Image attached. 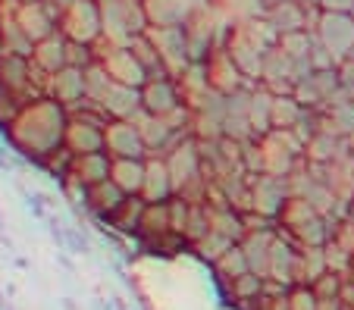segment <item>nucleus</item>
I'll use <instances>...</instances> for the list:
<instances>
[{"instance_id":"f257e3e1","label":"nucleus","mask_w":354,"mask_h":310,"mask_svg":"<svg viewBox=\"0 0 354 310\" xmlns=\"http://www.w3.org/2000/svg\"><path fill=\"white\" fill-rule=\"evenodd\" d=\"M66 126H69V110L60 101H54V97H35L7 126V135L16 151L44 163L47 157L57 154L66 144Z\"/></svg>"},{"instance_id":"f03ea898","label":"nucleus","mask_w":354,"mask_h":310,"mask_svg":"<svg viewBox=\"0 0 354 310\" xmlns=\"http://www.w3.org/2000/svg\"><path fill=\"white\" fill-rule=\"evenodd\" d=\"M100 16L107 44H132L147 32L145 0H100Z\"/></svg>"},{"instance_id":"7ed1b4c3","label":"nucleus","mask_w":354,"mask_h":310,"mask_svg":"<svg viewBox=\"0 0 354 310\" xmlns=\"http://www.w3.org/2000/svg\"><path fill=\"white\" fill-rule=\"evenodd\" d=\"M60 32L79 44H100L104 41L100 0H69L60 10Z\"/></svg>"},{"instance_id":"20e7f679","label":"nucleus","mask_w":354,"mask_h":310,"mask_svg":"<svg viewBox=\"0 0 354 310\" xmlns=\"http://www.w3.org/2000/svg\"><path fill=\"white\" fill-rule=\"evenodd\" d=\"M314 35L323 48L335 57V63L354 57V13H345V10H320L314 22Z\"/></svg>"},{"instance_id":"39448f33","label":"nucleus","mask_w":354,"mask_h":310,"mask_svg":"<svg viewBox=\"0 0 354 310\" xmlns=\"http://www.w3.org/2000/svg\"><path fill=\"white\" fill-rule=\"evenodd\" d=\"M288 197H292L288 175H273V173L251 175V213L267 216V220H279Z\"/></svg>"},{"instance_id":"423d86ee","label":"nucleus","mask_w":354,"mask_h":310,"mask_svg":"<svg viewBox=\"0 0 354 310\" xmlns=\"http://www.w3.org/2000/svg\"><path fill=\"white\" fill-rule=\"evenodd\" d=\"M97 60L100 66L107 69V75L120 85H132V88H141L147 81V72L141 69L138 57L132 54L129 44H107V50H97Z\"/></svg>"},{"instance_id":"0eeeda50","label":"nucleus","mask_w":354,"mask_h":310,"mask_svg":"<svg viewBox=\"0 0 354 310\" xmlns=\"http://www.w3.org/2000/svg\"><path fill=\"white\" fill-rule=\"evenodd\" d=\"M257 85L270 88L273 95H292L298 85V72H295V60L286 54L282 44H273L263 57V69H261V81Z\"/></svg>"},{"instance_id":"6e6552de","label":"nucleus","mask_w":354,"mask_h":310,"mask_svg":"<svg viewBox=\"0 0 354 310\" xmlns=\"http://www.w3.org/2000/svg\"><path fill=\"white\" fill-rule=\"evenodd\" d=\"M16 19L26 28V35L38 44L41 38L54 35L60 28V7H54L50 0H22L16 10Z\"/></svg>"},{"instance_id":"1a4fd4ad","label":"nucleus","mask_w":354,"mask_h":310,"mask_svg":"<svg viewBox=\"0 0 354 310\" xmlns=\"http://www.w3.org/2000/svg\"><path fill=\"white\" fill-rule=\"evenodd\" d=\"M179 107H185L179 91V81L173 75L167 79H147L141 85V110L151 116H173Z\"/></svg>"},{"instance_id":"9d476101","label":"nucleus","mask_w":354,"mask_h":310,"mask_svg":"<svg viewBox=\"0 0 354 310\" xmlns=\"http://www.w3.org/2000/svg\"><path fill=\"white\" fill-rule=\"evenodd\" d=\"M145 35L154 41V48L160 50V57H163V63H167V69L173 72V79L188 66V63H192L185 26H176V28H147Z\"/></svg>"},{"instance_id":"9b49d317","label":"nucleus","mask_w":354,"mask_h":310,"mask_svg":"<svg viewBox=\"0 0 354 310\" xmlns=\"http://www.w3.org/2000/svg\"><path fill=\"white\" fill-rule=\"evenodd\" d=\"M201 7H207L204 0H145L147 28H176L188 26Z\"/></svg>"},{"instance_id":"f8f14e48","label":"nucleus","mask_w":354,"mask_h":310,"mask_svg":"<svg viewBox=\"0 0 354 310\" xmlns=\"http://www.w3.org/2000/svg\"><path fill=\"white\" fill-rule=\"evenodd\" d=\"M32 57H19V54H3L0 57V81L10 95L22 97V101H35L38 91L32 85Z\"/></svg>"},{"instance_id":"ddd939ff","label":"nucleus","mask_w":354,"mask_h":310,"mask_svg":"<svg viewBox=\"0 0 354 310\" xmlns=\"http://www.w3.org/2000/svg\"><path fill=\"white\" fill-rule=\"evenodd\" d=\"M204 63H207L210 85H214L216 91H223V95H232V91H239V88L251 85V81L245 79V72L239 69V63L232 60V54L226 50V44L214 48V54H210Z\"/></svg>"},{"instance_id":"4468645a","label":"nucleus","mask_w":354,"mask_h":310,"mask_svg":"<svg viewBox=\"0 0 354 310\" xmlns=\"http://www.w3.org/2000/svg\"><path fill=\"white\" fill-rule=\"evenodd\" d=\"M110 169H113V157L107 151H97V154H79L73 157L66 173L69 185H79V188H91V185L110 179Z\"/></svg>"},{"instance_id":"2eb2a0df","label":"nucleus","mask_w":354,"mask_h":310,"mask_svg":"<svg viewBox=\"0 0 354 310\" xmlns=\"http://www.w3.org/2000/svg\"><path fill=\"white\" fill-rule=\"evenodd\" d=\"M107 154L110 157H147L145 138L135 119H110L107 126Z\"/></svg>"},{"instance_id":"dca6fc26","label":"nucleus","mask_w":354,"mask_h":310,"mask_svg":"<svg viewBox=\"0 0 354 310\" xmlns=\"http://www.w3.org/2000/svg\"><path fill=\"white\" fill-rule=\"evenodd\" d=\"M47 97L60 101L66 110L79 107V104L88 97L85 69H79V66H63L60 72H54V75H50V91H47Z\"/></svg>"},{"instance_id":"f3484780","label":"nucleus","mask_w":354,"mask_h":310,"mask_svg":"<svg viewBox=\"0 0 354 310\" xmlns=\"http://www.w3.org/2000/svg\"><path fill=\"white\" fill-rule=\"evenodd\" d=\"M97 104L107 110L110 119H135V116L141 113V88L110 81L104 97H100Z\"/></svg>"},{"instance_id":"a211bd4d","label":"nucleus","mask_w":354,"mask_h":310,"mask_svg":"<svg viewBox=\"0 0 354 310\" xmlns=\"http://www.w3.org/2000/svg\"><path fill=\"white\" fill-rule=\"evenodd\" d=\"M173 195H176V185H173V173L167 166V157H147L141 197L147 204H157V201H169Z\"/></svg>"},{"instance_id":"6ab92c4d","label":"nucleus","mask_w":354,"mask_h":310,"mask_svg":"<svg viewBox=\"0 0 354 310\" xmlns=\"http://www.w3.org/2000/svg\"><path fill=\"white\" fill-rule=\"evenodd\" d=\"M66 48H69V38L57 28L54 35H47V38H41L38 44H35L32 50V63L38 69H44V72H60L63 66H69V57H66Z\"/></svg>"},{"instance_id":"aec40b11","label":"nucleus","mask_w":354,"mask_h":310,"mask_svg":"<svg viewBox=\"0 0 354 310\" xmlns=\"http://www.w3.org/2000/svg\"><path fill=\"white\" fill-rule=\"evenodd\" d=\"M82 197H85V207L88 210H94L97 216L110 220V216L120 210V204L126 201L129 195L113 182V179H104V182L91 185V188H82Z\"/></svg>"},{"instance_id":"412c9836","label":"nucleus","mask_w":354,"mask_h":310,"mask_svg":"<svg viewBox=\"0 0 354 310\" xmlns=\"http://www.w3.org/2000/svg\"><path fill=\"white\" fill-rule=\"evenodd\" d=\"M145 169H147V157H113L110 179L126 195H141V188H145Z\"/></svg>"},{"instance_id":"4be33fe9","label":"nucleus","mask_w":354,"mask_h":310,"mask_svg":"<svg viewBox=\"0 0 354 310\" xmlns=\"http://www.w3.org/2000/svg\"><path fill=\"white\" fill-rule=\"evenodd\" d=\"M273 91L263 85L251 88V128H254V135L263 138L273 128Z\"/></svg>"},{"instance_id":"5701e85b","label":"nucleus","mask_w":354,"mask_h":310,"mask_svg":"<svg viewBox=\"0 0 354 310\" xmlns=\"http://www.w3.org/2000/svg\"><path fill=\"white\" fill-rule=\"evenodd\" d=\"M129 48H132V54L138 57V63H141V69L147 72V79H167V75H173L167 69V63H163L160 50L154 48V41L147 38V35H138Z\"/></svg>"},{"instance_id":"b1692460","label":"nucleus","mask_w":354,"mask_h":310,"mask_svg":"<svg viewBox=\"0 0 354 310\" xmlns=\"http://www.w3.org/2000/svg\"><path fill=\"white\" fill-rule=\"evenodd\" d=\"M304 113H308V107H304L295 95H276L273 97V128L292 132V128L304 119Z\"/></svg>"},{"instance_id":"393cba45","label":"nucleus","mask_w":354,"mask_h":310,"mask_svg":"<svg viewBox=\"0 0 354 310\" xmlns=\"http://www.w3.org/2000/svg\"><path fill=\"white\" fill-rule=\"evenodd\" d=\"M145 207H147V201H145L141 195H129L126 201L120 204V210L110 216V223H113L116 229H122V232H132V235H138L141 216H145Z\"/></svg>"},{"instance_id":"a878e982","label":"nucleus","mask_w":354,"mask_h":310,"mask_svg":"<svg viewBox=\"0 0 354 310\" xmlns=\"http://www.w3.org/2000/svg\"><path fill=\"white\" fill-rule=\"evenodd\" d=\"M323 10H345V13H354V0H323Z\"/></svg>"},{"instance_id":"bb28decb","label":"nucleus","mask_w":354,"mask_h":310,"mask_svg":"<svg viewBox=\"0 0 354 310\" xmlns=\"http://www.w3.org/2000/svg\"><path fill=\"white\" fill-rule=\"evenodd\" d=\"M301 3H308V7H317V10H323V0H301Z\"/></svg>"},{"instance_id":"cd10ccee","label":"nucleus","mask_w":354,"mask_h":310,"mask_svg":"<svg viewBox=\"0 0 354 310\" xmlns=\"http://www.w3.org/2000/svg\"><path fill=\"white\" fill-rule=\"evenodd\" d=\"M348 151H351V154H354V132H351V135H348Z\"/></svg>"},{"instance_id":"c85d7f7f","label":"nucleus","mask_w":354,"mask_h":310,"mask_svg":"<svg viewBox=\"0 0 354 310\" xmlns=\"http://www.w3.org/2000/svg\"><path fill=\"white\" fill-rule=\"evenodd\" d=\"M263 3H267V10H270V7H276V3H282V0H263Z\"/></svg>"},{"instance_id":"c756f323","label":"nucleus","mask_w":354,"mask_h":310,"mask_svg":"<svg viewBox=\"0 0 354 310\" xmlns=\"http://www.w3.org/2000/svg\"><path fill=\"white\" fill-rule=\"evenodd\" d=\"M3 95H7V88H3V81H0V97H3Z\"/></svg>"}]
</instances>
